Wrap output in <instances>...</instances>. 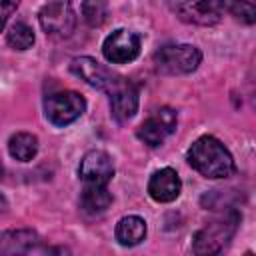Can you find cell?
Listing matches in <instances>:
<instances>
[{
	"mask_svg": "<svg viewBox=\"0 0 256 256\" xmlns=\"http://www.w3.org/2000/svg\"><path fill=\"white\" fill-rule=\"evenodd\" d=\"M70 70L78 78H82L86 84H90L98 90H104V92H110L114 88V84L120 80L118 74H114L112 70H108L104 64H100L98 60H94L90 56L74 58L70 64Z\"/></svg>",
	"mask_w": 256,
	"mask_h": 256,
	"instance_id": "obj_9",
	"label": "cell"
},
{
	"mask_svg": "<svg viewBox=\"0 0 256 256\" xmlns=\"http://www.w3.org/2000/svg\"><path fill=\"white\" fill-rule=\"evenodd\" d=\"M6 42L14 50H28L34 44V30L26 22H14L6 28Z\"/></svg>",
	"mask_w": 256,
	"mask_h": 256,
	"instance_id": "obj_17",
	"label": "cell"
},
{
	"mask_svg": "<svg viewBox=\"0 0 256 256\" xmlns=\"http://www.w3.org/2000/svg\"><path fill=\"white\" fill-rule=\"evenodd\" d=\"M108 94H110V110H112L114 120L126 122L136 114V110H138V88L130 80L120 78Z\"/></svg>",
	"mask_w": 256,
	"mask_h": 256,
	"instance_id": "obj_11",
	"label": "cell"
},
{
	"mask_svg": "<svg viewBox=\"0 0 256 256\" xmlns=\"http://www.w3.org/2000/svg\"><path fill=\"white\" fill-rule=\"evenodd\" d=\"M176 124H178V116L172 108L168 106H162L158 110H154L142 124L140 128L136 130V136L150 148H156L160 146L174 130H176Z\"/></svg>",
	"mask_w": 256,
	"mask_h": 256,
	"instance_id": "obj_7",
	"label": "cell"
},
{
	"mask_svg": "<svg viewBox=\"0 0 256 256\" xmlns=\"http://www.w3.org/2000/svg\"><path fill=\"white\" fill-rule=\"evenodd\" d=\"M186 160L198 174L210 180L228 178L236 172V164L230 150L210 134L200 136L192 142L186 152Z\"/></svg>",
	"mask_w": 256,
	"mask_h": 256,
	"instance_id": "obj_1",
	"label": "cell"
},
{
	"mask_svg": "<svg viewBox=\"0 0 256 256\" xmlns=\"http://www.w3.org/2000/svg\"><path fill=\"white\" fill-rule=\"evenodd\" d=\"M86 110V100L82 94L74 90L52 92L44 98V114L46 120L54 126H68L78 120Z\"/></svg>",
	"mask_w": 256,
	"mask_h": 256,
	"instance_id": "obj_5",
	"label": "cell"
},
{
	"mask_svg": "<svg viewBox=\"0 0 256 256\" xmlns=\"http://www.w3.org/2000/svg\"><path fill=\"white\" fill-rule=\"evenodd\" d=\"M226 8L236 20L256 24V0H226Z\"/></svg>",
	"mask_w": 256,
	"mask_h": 256,
	"instance_id": "obj_19",
	"label": "cell"
},
{
	"mask_svg": "<svg viewBox=\"0 0 256 256\" xmlns=\"http://www.w3.org/2000/svg\"><path fill=\"white\" fill-rule=\"evenodd\" d=\"M30 252H48V248H42V238L34 230H8L2 234L0 240L2 256L30 254Z\"/></svg>",
	"mask_w": 256,
	"mask_h": 256,
	"instance_id": "obj_13",
	"label": "cell"
},
{
	"mask_svg": "<svg viewBox=\"0 0 256 256\" xmlns=\"http://www.w3.org/2000/svg\"><path fill=\"white\" fill-rule=\"evenodd\" d=\"M116 240L122 246H136L146 238V222L140 216H124L116 224Z\"/></svg>",
	"mask_w": 256,
	"mask_h": 256,
	"instance_id": "obj_15",
	"label": "cell"
},
{
	"mask_svg": "<svg viewBox=\"0 0 256 256\" xmlns=\"http://www.w3.org/2000/svg\"><path fill=\"white\" fill-rule=\"evenodd\" d=\"M82 18L88 26L100 28L108 20V2L106 0H84L82 2Z\"/></svg>",
	"mask_w": 256,
	"mask_h": 256,
	"instance_id": "obj_18",
	"label": "cell"
},
{
	"mask_svg": "<svg viewBox=\"0 0 256 256\" xmlns=\"http://www.w3.org/2000/svg\"><path fill=\"white\" fill-rule=\"evenodd\" d=\"M168 8L186 24L214 26L220 22L226 0H166Z\"/></svg>",
	"mask_w": 256,
	"mask_h": 256,
	"instance_id": "obj_4",
	"label": "cell"
},
{
	"mask_svg": "<svg viewBox=\"0 0 256 256\" xmlns=\"http://www.w3.org/2000/svg\"><path fill=\"white\" fill-rule=\"evenodd\" d=\"M78 176L84 184H104V186H108V182L114 176L112 158L104 150L86 152L82 156L80 164H78Z\"/></svg>",
	"mask_w": 256,
	"mask_h": 256,
	"instance_id": "obj_10",
	"label": "cell"
},
{
	"mask_svg": "<svg viewBox=\"0 0 256 256\" xmlns=\"http://www.w3.org/2000/svg\"><path fill=\"white\" fill-rule=\"evenodd\" d=\"M112 204V194L108 192V186L104 184H84L82 194H80V208L90 214H102L108 210V206Z\"/></svg>",
	"mask_w": 256,
	"mask_h": 256,
	"instance_id": "obj_14",
	"label": "cell"
},
{
	"mask_svg": "<svg viewBox=\"0 0 256 256\" xmlns=\"http://www.w3.org/2000/svg\"><path fill=\"white\" fill-rule=\"evenodd\" d=\"M202 62V52L192 44H164L154 52V66L160 74L180 76L194 72Z\"/></svg>",
	"mask_w": 256,
	"mask_h": 256,
	"instance_id": "obj_3",
	"label": "cell"
},
{
	"mask_svg": "<svg viewBox=\"0 0 256 256\" xmlns=\"http://www.w3.org/2000/svg\"><path fill=\"white\" fill-rule=\"evenodd\" d=\"M38 22L48 36L66 38L76 28V16L68 0H50L38 12Z\"/></svg>",
	"mask_w": 256,
	"mask_h": 256,
	"instance_id": "obj_6",
	"label": "cell"
},
{
	"mask_svg": "<svg viewBox=\"0 0 256 256\" xmlns=\"http://www.w3.org/2000/svg\"><path fill=\"white\" fill-rule=\"evenodd\" d=\"M242 216L236 208H226L222 214L206 222L192 238L194 254H218L234 238Z\"/></svg>",
	"mask_w": 256,
	"mask_h": 256,
	"instance_id": "obj_2",
	"label": "cell"
},
{
	"mask_svg": "<svg viewBox=\"0 0 256 256\" xmlns=\"http://www.w3.org/2000/svg\"><path fill=\"white\" fill-rule=\"evenodd\" d=\"M20 0H2V26L6 28L8 24V18L12 16V12L18 8Z\"/></svg>",
	"mask_w": 256,
	"mask_h": 256,
	"instance_id": "obj_20",
	"label": "cell"
},
{
	"mask_svg": "<svg viewBox=\"0 0 256 256\" xmlns=\"http://www.w3.org/2000/svg\"><path fill=\"white\" fill-rule=\"evenodd\" d=\"M8 152L14 160L30 162L38 154V138L30 132H16L8 140Z\"/></svg>",
	"mask_w": 256,
	"mask_h": 256,
	"instance_id": "obj_16",
	"label": "cell"
},
{
	"mask_svg": "<svg viewBox=\"0 0 256 256\" xmlns=\"http://www.w3.org/2000/svg\"><path fill=\"white\" fill-rule=\"evenodd\" d=\"M182 192L180 176L174 168H160L156 170L148 180V194L156 202H174Z\"/></svg>",
	"mask_w": 256,
	"mask_h": 256,
	"instance_id": "obj_12",
	"label": "cell"
},
{
	"mask_svg": "<svg viewBox=\"0 0 256 256\" xmlns=\"http://www.w3.org/2000/svg\"><path fill=\"white\" fill-rule=\"evenodd\" d=\"M102 54L112 64L132 62L140 54V36L132 30L118 28L106 36V40L102 44Z\"/></svg>",
	"mask_w": 256,
	"mask_h": 256,
	"instance_id": "obj_8",
	"label": "cell"
}]
</instances>
